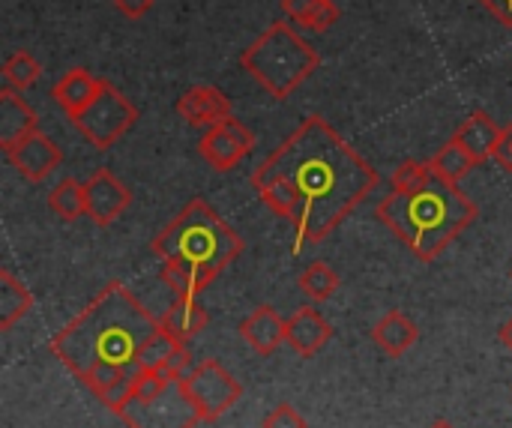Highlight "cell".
<instances>
[{
  "mask_svg": "<svg viewBox=\"0 0 512 428\" xmlns=\"http://www.w3.org/2000/svg\"><path fill=\"white\" fill-rule=\"evenodd\" d=\"M381 177L324 117H306L252 174L264 207L294 228V255L324 243Z\"/></svg>",
  "mask_w": 512,
  "mask_h": 428,
  "instance_id": "obj_1",
  "label": "cell"
},
{
  "mask_svg": "<svg viewBox=\"0 0 512 428\" xmlns=\"http://www.w3.org/2000/svg\"><path fill=\"white\" fill-rule=\"evenodd\" d=\"M156 330L159 318L129 288L111 282L51 336L48 348L102 408L120 417L141 375V351Z\"/></svg>",
  "mask_w": 512,
  "mask_h": 428,
  "instance_id": "obj_2",
  "label": "cell"
},
{
  "mask_svg": "<svg viewBox=\"0 0 512 428\" xmlns=\"http://www.w3.org/2000/svg\"><path fill=\"white\" fill-rule=\"evenodd\" d=\"M378 222H384L420 261H435L474 219L477 204L438 174L414 192L393 189L375 207Z\"/></svg>",
  "mask_w": 512,
  "mask_h": 428,
  "instance_id": "obj_3",
  "label": "cell"
},
{
  "mask_svg": "<svg viewBox=\"0 0 512 428\" xmlns=\"http://www.w3.org/2000/svg\"><path fill=\"white\" fill-rule=\"evenodd\" d=\"M243 249V237L204 198L189 201L153 240V252L162 264L183 267L207 282L234 264Z\"/></svg>",
  "mask_w": 512,
  "mask_h": 428,
  "instance_id": "obj_4",
  "label": "cell"
},
{
  "mask_svg": "<svg viewBox=\"0 0 512 428\" xmlns=\"http://www.w3.org/2000/svg\"><path fill=\"white\" fill-rule=\"evenodd\" d=\"M240 66L255 78L258 87L282 102L312 78V72L321 66V54L291 24L276 21L249 48H243Z\"/></svg>",
  "mask_w": 512,
  "mask_h": 428,
  "instance_id": "obj_5",
  "label": "cell"
},
{
  "mask_svg": "<svg viewBox=\"0 0 512 428\" xmlns=\"http://www.w3.org/2000/svg\"><path fill=\"white\" fill-rule=\"evenodd\" d=\"M120 420L129 428H195L201 423L183 378H165L150 369H141Z\"/></svg>",
  "mask_w": 512,
  "mask_h": 428,
  "instance_id": "obj_6",
  "label": "cell"
},
{
  "mask_svg": "<svg viewBox=\"0 0 512 428\" xmlns=\"http://www.w3.org/2000/svg\"><path fill=\"white\" fill-rule=\"evenodd\" d=\"M135 120H138V108L129 102V96H123L114 84L105 81L102 93L72 123L93 150H108L135 126Z\"/></svg>",
  "mask_w": 512,
  "mask_h": 428,
  "instance_id": "obj_7",
  "label": "cell"
},
{
  "mask_svg": "<svg viewBox=\"0 0 512 428\" xmlns=\"http://www.w3.org/2000/svg\"><path fill=\"white\" fill-rule=\"evenodd\" d=\"M183 387L201 417V423H213L225 417L243 396V387L234 381V375L219 360H204L195 369L186 372Z\"/></svg>",
  "mask_w": 512,
  "mask_h": 428,
  "instance_id": "obj_8",
  "label": "cell"
},
{
  "mask_svg": "<svg viewBox=\"0 0 512 428\" xmlns=\"http://www.w3.org/2000/svg\"><path fill=\"white\" fill-rule=\"evenodd\" d=\"M255 150V135L249 126H243L240 120L228 117L216 126H210L201 141H198V153L201 159L213 168V171H231L237 168L249 153Z\"/></svg>",
  "mask_w": 512,
  "mask_h": 428,
  "instance_id": "obj_9",
  "label": "cell"
},
{
  "mask_svg": "<svg viewBox=\"0 0 512 428\" xmlns=\"http://www.w3.org/2000/svg\"><path fill=\"white\" fill-rule=\"evenodd\" d=\"M84 195H87V219L96 228L114 225L129 210V204H132L129 186L120 177H114L108 168H96L84 180Z\"/></svg>",
  "mask_w": 512,
  "mask_h": 428,
  "instance_id": "obj_10",
  "label": "cell"
},
{
  "mask_svg": "<svg viewBox=\"0 0 512 428\" xmlns=\"http://www.w3.org/2000/svg\"><path fill=\"white\" fill-rule=\"evenodd\" d=\"M6 159L27 183H42L54 168H60L63 153L42 129H36L27 138H21L15 147H9Z\"/></svg>",
  "mask_w": 512,
  "mask_h": 428,
  "instance_id": "obj_11",
  "label": "cell"
},
{
  "mask_svg": "<svg viewBox=\"0 0 512 428\" xmlns=\"http://www.w3.org/2000/svg\"><path fill=\"white\" fill-rule=\"evenodd\" d=\"M177 114L195 129H210L231 117V99L213 84H195L177 99Z\"/></svg>",
  "mask_w": 512,
  "mask_h": 428,
  "instance_id": "obj_12",
  "label": "cell"
},
{
  "mask_svg": "<svg viewBox=\"0 0 512 428\" xmlns=\"http://www.w3.org/2000/svg\"><path fill=\"white\" fill-rule=\"evenodd\" d=\"M141 369L159 372L165 378H186L189 372V342L165 333L162 327L141 351Z\"/></svg>",
  "mask_w": 512,
  "mask_h": 428,
  "instance_id": "obj_13",
  "label": "cell"
},
{
  "mask_svg": "<svg viewBox=\"0 0 512 428\" xmlns=\"http://www.w3.org/2000/svg\"><path fill=\"white\" fill-rule=\"evenodd\" d=\"M102 78H96L93 72H87V69H81V66H75V69H69V72H63L60 78H57V84L51 87V96H54V102L60 105V111L69 117V120H75L81 111H87L90 108V102L102 93Z\"/></svg>",
  "mask_w": 512,
  "mask_h": 428,
  "instance_id": "obj_14",
  "label": "cell"
},
{
  "mask_svg": "<svg viewBox=\"0 0 512 428\" xmlns=\"http://www.w3.org/2000/svg\"><path fill=\"white\" fill-rule=\"evenodd\" d=\"M240 336L255 354L270 357L288 339V321L273 306H258L249 318L240 321Z\"/></svg>",
  "mask_w": 512,
  "mask_h": 428,
  "instance_id": "obj_15",
  "label": "cell"
},
{
  "mask_svg": "<svg viewBox=\"0 0 512 428\" xmlns=\"http://www.w3.org/2000/svg\"><path fill=\"white\" fill-rule=\"evenodd\" d=\"M36 129H39V117L30 108V102L21 96V90L3 87L0 90V147H3V153Z\"/></svg>",
  "mask_w": 512,
  "mask_h": 428,
  "instance_id": "obj_16",
  "label": "cell"
},
{
  "mask_svg": "<svg viewBox=\"0 0 512 428\" xmlns=\"http://www.w3.org/2000/svg\"><path fill=\"white\" fill-rule=\"evenodd\" d=\"M333 339V324L312 306H303L297 309L291 318H288V345L300 354V357H315L327 342Z\"/></svg>",
  "mask_w": 512,
  "mask_h": 428,
  "instance_id": "obj_17",
  "label": "cell"
},
{
  "mask_svg": "<svg viewBox=\"0 0 512 428\" xmlns=\"http://www.w3.org/2000/svg\"><path fill=\"white\" fill-rule=\"evenodd\" d=\"M480 165L483 162H489L492 156H495V150H498V144H501V138H504V129L486 114V111H477V114H471L459 129H456V135H453Z\"/></svg>",
  "mask_w": 512,
  "mask_h": 428,
  "instance_id": "obj_18",
  "label": "cell"
},
{
  "mask_svg": "<svg viewBox=\"0 0 512 428\" xmlns=\"http://www.w3.org/2000/svg\"><path fill=\"white\" fill-rule=\"evenodd\" d=\"M372 339H375V345H378L387 357L399 360V357H405V354L417 345L420 330H417V324H414L405 312L393 309V312H387V315L375 324Z\"/></svg>",
  "mask_w": 512,
  "mask_h": 428,
  "instance_id": "obj_19",
  "label": "cell"
},
{
  "mask_svg": "<svg viewBox=\"0 0 512 428\" xmlns=\"http://www.w3.org/2000/svg\"><path fill=\"white\" fill-rule=\"evenodd\" d=\"M159 327L183 342H192L207 327V309L198 303V297H174L168 312L159 318Z\"/></svg>",
  "mask_w": 512,
  "mask_h": 428,
  "instance_id": "obj_20",
  "label": "cell"
},
{
  "mask_svg": "<svg viewBox=\"0 0 512 428\" xmlns=\"http://www.w3.org/2000/svg\"><path fill=\"white\" fill-rule=\"evenodd\" d=\"M282 12L312 33H327L342 15L333 0H282Z\"/></svg>",
  "mask_w": 512,
  "mask_h": 428,
  "instance_id": "obj_21",
  "label": "cell"
},
{
  "mask_svg": "<svg viewBox=\"0 0 512 428\" xmlns=\"http://www.w3.org/2000/svg\"><path fill=\"white\" fill-rule=\"evenodd\" d=\"M33 309V294L6 267L0 270V330L9 333Z\"/></svg>",
  "mask_w": 512,
  "mask_h": 428,
  "instance_id": "obj_22",
  "label": "cell"
},
{
  "mask_svg": "<svg viewBox=\"0 0 512 428\" xmlns=\"http://www.w3.org/2000/svg\"><path fill=\"white\" fill-rule=\"evenodd\" d=\"M429 165H432V171H435L441 180H447V183H462L480 162H477L456 138H450V141L429 159Z\"/></svg>",
  "mask_w": 512,
  "mask_h": 428,
  "instance_id": "obj_23",
  "label": "cell"
},
{
  "mask_svg": "<svg viewBox=\"0 0 512 428\" xmlns=\"http://www.w3.org/2000/svg\"><path fill=\"white\" fill-rule=\"evenodd\" d=\"M48 207L57 219L63 222H78L81 216H87V195H84V183H78L75 177H63L51 192H48Z\"/></svg>",
  "mask_w": 512,
  "mask_h": 428,
  "instance_id": "obj_24",
  "label": "cell"
},
{
  "mask_svg": "<svg viewBox=\"0 0 512 428\" xmlns=\"http://www.w3.org/2000/svg\"><path fill=\"white\" fill-rule=\"evenodd\" d=\"M297 288L303 291L306 300L324 303V300H330V297L336 294V288H339V273H336L327 261H312V264L300 273Z\"/></svg>",
  "mask_w": 512,
  "mask_h": 428,
  "instance_id": "obj_25",
  "label": "cell"
},
{
  "mask_svg": "<svg viewBox=\"0 0 512 428\" xmlns=\"http://www.w3.org/2000/svg\"><path fill=\"white\" fill-rule=\"evenodd\" d=\"M39 75H42V66H39V60L30 54V51H15L6 63H3V87H12V90H27V87H33L36 81H39Z\"/></svg>",
  "mask_w": 512,
  "mask_h": 428,
  "instance_id": "obj_26",
  "label": "cell"
},
{
  "mask_svg": "<svg viewBox=\"0 0 512 428\" xmlns=\"http://www.w3.org/2000/svg\"><path fill=\"white\" fill-rule=\"evenodd\" d=\"M159 279L168 285V291H174V297H198L201 291H207V279L183 270V267H174V264H162V273Z\"/></svg>",
  "mask_w": 512,
  "mask_h": 428,
  "instance_id": "obj_27",
  "label": "cell"
},
{
  "mask_svg": "<svg viewBox=\"0 0 512 428\" xmlns=\"http://www.w3.org/2000/svg\"><path fill=\"white\" fill-rule=\"evenodd\" d=\"M432 165L429 162H417V159H408V162H402L399 168H396V174H393V189H399V192H414V189H420V186H426L429 180H432Z\"/></svg>",
  "mask_w": 512,
  "mask_h": 428,
  "instance_id": "obj_28",
  "label": "cell"
},
{
  "mask_svg": "<svg viewBox=\"0 0 512 428\" xmlns=\"http://www.w3.org/2000/svg\"><path fill=\"white\" fill-rule=\"evenodd\" d=\"M261 428H309L306 417L294 408V405H276L267 417Z\"/></svg>",
  "mask_w": 512,
  "mask_h": 428,
  "instance_id": "obj_29",
  "label": "cell"
},
{
  "mask_svg": "<svg viewBox=\"0 0 512 428\" xmlns=\"http://www.w3.org/2000/svg\"><path fill=\"white\" fill-rule=\"evenodd\" d=\"M153 6H156V0H114V9H117L120 15L132 18V21L144 18Z\"/></svg>",
  "mask_w": 512,
  "mask_h": 428,
  "instance_id": "obj_30",
  "label": "cell"
},
{
  "mask_svg": "<svg viewBox=\"0 0 512 428\" xmlns=\"http://www.w3.org/2000/svg\"><path fill=\"white\" fill-rule=\"evenodd\" d=\"M504 27H512V0H480Z\"/></svg>",
  "mask_w": 512,
  "mask_h": 428,
  "instance_id": "obj_31",
  "label": "cell"
},
{
  "mask_svg": "<svg viewBox=\"0 0 512 428\" xmlns=\"http://www.w3.org/2000/svg\"><path fill=\"white\" fill-rule=\"evenodd\" d=\"M498 339H501V345H507V348L512 351V318L504 324V327H501V330H498Z\"/></svg>",
  "mask_w": 512,
  "mask_h": 428,
  "instance_id": "obj_32",
  "label": "cell"
},
{
  "mask_svg": "<svg viewBox=\"0 0 512 428\" xmlns=\"http://www.w3.org/2000/svg\"><path fill=\"white\" fill-rule=\"evenodd\" d=\"M429 428H456L453 423H447V420H438V423H432Z\"/></svg>",
  "mask_w": 512,
  "mask_h": 428,
  "instance_id": "obj_33",
  "label": "cell"
},
{
  "mask_svg": "<svg viewBox=\"0 0 512 428\" xmlns=\"http://www.w3.org/2000/svg\"><path fill=\"white\" fill-rule=\"evenodd\" d=\"M507 129H510V138H512V126H507Z\"/></svg>",
  "mask_w": 512,
  "mask_h": 428,
  "instance_id": "obj_34",
  "label": "cell"
}]
</instances>
